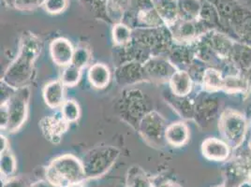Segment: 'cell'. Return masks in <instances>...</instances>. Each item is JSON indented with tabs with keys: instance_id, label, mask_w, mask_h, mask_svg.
I'll list each match as a JSON object with an SVG mask.
<instances>
[{
	"instance_id": "1",
	"label": "cell",
	"mask_w": 251,
	"mask_h": 187,
	"mask_svg": "<svg viewBox=\"0 0 251 187\" xmlns=\"http://www.w3.org/2000/svg\"><path fill=\"white\" fill-rule=\"evenodd\" d=\"M41 52L40 40L31 33L23 36L21 49L3 76L2 82L14 89L25 87L30 81L34 62Z\"/></svg>"
},
{
	"instance_id": "2",
	"label": "cell",
	"mask_w": 251,
	"mask_h": 187,
	"mask_svg": "<svg viewBox=\"0 0 251 187\" xmlns=\"http://www.w3.org/2000/svg\"><path fill=\"white\" fill-rule=\"evenodd\" d=\"M46 181L53 187H73L83 184L86 176L82 161L72 155L53 159L45 170Z\"/></svg>"
},
{
	"instance_id": "3",
	"label": "cell",
	"mask_w": 251,
	"mask_h": 187,
	"mask_svg": "<svg viewBox=\"0 0 251 187\" xmlns=\"http://www.w3.org/2000/svg\"><path fill=\"white\" fill-rule=\"evenodd\" d=\"M119 150L114 146H97L88 151L82 159L86 179H96L104 175L119 156Z\"/></svg>"
},
{
	"instance_id": "4",
	"label": "cell",
	"mask_w": 251,
	"mask_h": 187,
	"mask_svg": "<svg viewBox=\"0 0 251 187\" xmlns=\"http://www.w3.org/2000/svg\"><path fill=\"white\" fill-rule=\"evenodd\" d=\"M126 18H129L130 22L140 27L156 28L164 24L152 0H131L124 16V19Z\"/></svg>"
},
{
	"instance_id": "5",
	"label": "cell",
	"mask_w": 251,
	"mask_h": 187,
	"mask_svg": "<svg viewBox=\"0 0 251 187\" xmlns=\"http://www.w3.org/2000/svg\"><path fill=\"white\" fill-rule=\"evenodd\" d=\"M29 96V89L26 86H25L15 90V92L11 95L8 102L5 103L8 107L10 115L9 125L6 128L8 131L14 132L24 124L27 114V105Z\"/></svg>"
},
{
	"instance_id": "6",
	"label": "cell",
	"mask_w": 251,
	"mask_h": 187,
	"mask_svg": "<svg viewBox=\"0 0 251 187\" xmlns=\"http://www.w3.org/2000/svg\"><path fill=\"white\" fill-rule=\"evenodd\" d=\"M165 120L156 112L147 114L141 121L139 130L143 138L153 145H162L165 132H166Z\"/></svg>"
},
{
	"instance_id": "7",
	"label": "cell",
	"mask_w": 251,
	"mask_h": 187,
	"mask_svg": "<svg viewBox=\"0 0 251 187\" xmlns=\"http://www.w3.org/2000/svg\"><path fill=\"white\" fill-rule=\"evenodd\" d=\"M69 124L70 123L64 119L62 115H50L42 118L40 126L46 140L55 144L60 142L63 134L69 128Z\"/></svg>"
},
{
	"instance_id": "8",
	"label": "cell",
	"mask_w": 251,
	"mask_h": 187,
	"mask_svg": "<svg viewBox=\"0 0 251 187\" xmlns=\"http://www.w3.org/2000/svg\"><path fill=\"white\" fill-rule=\"evenodd\" d=\"M146 79L157 82H165L176 72L175 68L162 58H153L144 65Z\"/></svg>"
},
{
	"instance_id": "9",
	"label": "cell",
	"mask_w": 251,
	"mask_h": 187,
	"mask_svg": "<svg viewBox=\"0 0 251 187\" xmlns=\"http://www.w3.org/2000/svg\"><path fill=\"white\" fill-rule=\"evenodd\" d=\"M223 134L232 144H239L245 133V121L240 115L231 114L223 116L221 121Z\"/></svg>"
},
{
	"instance_id": "10",
	"label": "cell",
	"mask_w": 251,
	"mask_h": 187,
	"mask_svg": "<svg viewBox=\"0 0 251 187\" xmlns=\"http://www.w3.org/2000/svg\"><path fill=\"white\" fill-rule=\"evenodd\" d=\"M50 52L52 61L58 66L67 67L73 62L74 50L71 42L62 38L56 39L51 43Z\"/></svg>"
},
{
	"instance_id": "11",
	"label": "cell",
	"mask_w": 251,
	"mask_h": 187,
	"mask_svg": "<svg viewBox=\"0 0 251 187\" xmlns=\"http://www.w3.org/2000/svg\"><path fill=\"white\" fill-rule=\"evenodd\" d=\"M159 17L164 24L173 25L179 20L177 0H152Z\"/></svg>"
},
{
	"instance_id": "12",
	"label": "cell",
	"mask_w": 251,
	"mask_h": 187,
	"mask_svg": "<svg viewBox=\"0 0 251 187\" xmlns=\"http://www.w3.org/2000/svg\"><path fill=\"white\" fill-rule=\"evenodd\" d=\"M146 79L144 66L139 63H128L121 67L116 72V80L121 84L137 83Z\"/></svg>"
},
{
	"instance_id": "13",
	"label": "cell",
	"mask_w": 251,
	"mask_h": 187,
	"mask_svg": "<svg viewBox=\"0 0 251 187\" xmlns=\"http://www.w3.org/2000/svg\"><path fill=\"white\" fill-rule=\"evenodd\" d=\"M202 153L206 158L213 161H222L229 155V149L225 143L216 139H208L202 144Z\"/></svg>"
},
{
	"instance_id": "14",
	"label": "cell",
	"mask_w": 251,
	"mask_h": 187,
	"mask_svg": "<svg viewBox=\"0 0 251 187\" xmlns=\"http://www.w3.org/2000/svg\"><path fill=\"white\" fill-rule=\"evenodd\" d=\"M196 22H187L178 20L173 25L170 26L173 36L176 40L179 42H187L192 39L196 33L198 27L201 26L200 22L196 23Z\"/></svg>"
},
{
	"instance_id": "15",
	"label": "cell",
	"mask_w": 251,
	"mask_h": 187,
	"mask_svg": "<svg viewBox=\"0 0 251 187\" xmlns=\"http://www.w3.org/2000/svg\"><path fill=\"white\" fill-rule=\"evenodd\" d=\"M179 20L195 22L199 19L201 9V0H177Z\"/></svg>"
},
{
	"instance_id": "16",
	"label": "cell",
	"mask_w": 251,
	"mask_h": 187,
	"mask_svg": "<svg viewBox=\"0 0 251 187\" xmlns=\"http://www.w3.org/2000/svg\"><path fill=\"white\" fill-rule=\"evenodd\" d=\"M43 96L46 104L52 109L62 106L64 103V84L62 82L55 81L48 83L44 88Z\"/></svg>"
},
{
	"instance_id": "17",
	"label": "cell",
	"mask_w": 251,
	"mask_h": 187,
	"mask_svg": "<svg viewBox=\"0 0 251 187\" xmlns=\"http://www.w3.org/2000/svg\"><path fill=\"white\" fill-rule=\"evenodd\" d=\"M131 0H107L106 1V15L113 23H122L126 12L128 10Z\"/></svg>"
},
{
	"instance_id": "18",
	"label": "cell",
	"mask_w": 251,
	"mask_h": 187,
	"mask_svg": "<svg viewBox=\"0 0 251 187\" xmlns=\"http://www.w3.org/2000/svg\"><path fill=\"white\" fill-rule=\"evenodd\" d=\"M125 186L126 187H153L147 172L138 165L128 167L126 175Z\"/></svg>"
},
{
	"instance_id": "19",
	"label": "cell",
	"mask_w": 251,
	"mask_h": 187,
	"mask_svg": "<svg viewBox=\"0 0 251 187\" xmlns=\"http://www.w3.org/2000/svg\"><path fill=\"white\" fill-rule=\"evenodd\" d=\"M188 138V129L183 123H175L169 125L165 132V140L173 146L183 145Z\"/></svg>"
},
{
	"instance_id": "20",
	"label": "cell",
	"mask_w": 251,
	"mask_h": 187,
	"mask_svg": "<svg viewBox=\"0 0 251 187\" xmlns=\"http://www.w3.org/2000/svg\"><path fill=\"white\" fill-rule=\"evenodd\" d=\"M88 79L96 88H104L110 81L109 69L103 64L97 63L90 68L88 71Z\"/></svg>"
},
{
	"instance_id": "21",
	"label": "cell",
	"mask_w": 251,
	"mask_h": 187,
	"mask_svg": "<svg viewBox=\"0 0 251 187\" xmlns=\"http://www.w3.org/2000/svg\"><path fill=\"white\" fill-rule=\"evenodd\" d=\"M170 84L173 93L179 96L188 94L191 90V79L185 71L175 73L170 79Z\"/></svg>"
},
{
	"instance_id": "22",
	"label": "cell",
	"mask_w": 251,
	"mask_h": 187,
	"mask_svg": "<svg viewBox=\"0 0 251 187\" xmlns=\"http://www.w3.org/2000/svg\"><path fill=\"white\" fill-rule=\"evenodd\" d=\"M16 170V161L13 155L9 150H5L1 153L0 158V171L1 176L11 179Z\"/></svg>"
},
{
	"instance_id": "23",
	"label": "cell",
	"mask_w": 251,
	"mask_h": 187,
	"mask_svg": "<svg viewBox=\"0 0 251 187\" xmlns=\"http://www.w3.org/2000/svg\"><path fill=\"white\" fill-rule=\"evenodd\" d=\"M131 39V30L124 23H116L113 28V40L117 45H125Z\"/></svg>"
},
{
	"instance_id": "24",
	"label": "cell",
	"mask_w": 251,
	"mask_h": 187,
	"mask_svg": "<svg viewBox=\"0 0 251 187\" xmlns=\"http://www.w3.org/2000/svg\"><path fill=\"white\" fill-rule=\"evenodd\" d=\"M44 1L45 0H5L10 8L22 11L35 10L43 5Z\"/></svg>"
},
{
	"instance_id": "25",
	"label": "cell",
	"mask_w": 251,
	"mask_h": 187,
	"mask_svg": "<svg viewBox=\"0 0 251 187\" xmlns=\"http://www.w3.org/2000/svg\"><path fill=\"white\" fill-rule=\"evenodd\" d=\"M61 115L66 121L73 123L79 119L80 116V108L74 100L64 101L61 109Z\"/></svg>"
},
{
	"instance_id": "26",
	"label": "cell",
	"mask_w": 251,
	"mask_h": 187,
	"mask_svg": "<svg viewBox=\"0 0 251 187\" xmlns=\"http://www.w3.org/2000/svg\"><path fill=\"white\" fill-rule=\"evenodd\" d=\"M81 77V69L74 66V64H70L66 67L62 74L61 82L66 86H74L79 82Z\"/></svg>"
},
{
	"instance_id": "27",
	"label": "cell",
	"mask_w": 251,
	"mask_h": 187,
	"mask_svg": "<svg viewBox=\"0 0 251 187\" xmlns=\"http://www.w3.org/2000/svg\"><path fill=\"white\" fill-rule=\"evenodd\" d=\"M203 83L207 89L214 90L222 87L224 82L217 70H207L203 74Z\"/></svg>"
},
{
	"instance_id": "28",
	"label": "cell",
	"mask_w": 251,
	"mask_h": 187,
	"mask_svg": "<svg viewBox=\"0 0 251 187\" xmlns=\"http://www.w3.org/2000/svg\"><path fill=\"white\" fill-rule=\"evenodd\" d=\"M69 0H45L44 1V9L47 12L52 14L61 13L68 7Z\"/></svg>"
},
{
	"instance_id": "29",
	"label": "cell",
	"mask_w": 251,
	"mask_h": 187,
	"mask_svg": "<svg viewBox=\"0 0 251 187\" xmlns=\"http://www.w3.org/2000/svg\"><path fill=\"white\" fill-rule=\"evenodd\" d=\"M89 58H90V53L86 49L78 48L77 50L74 51V58H73L72 64H74V66H76L82 70L87 65V63L89 61Z\"/></svg>"
},
{
	"instance_id": "30",
	"label": "cell",
	"mask_w": 251,
	"mask_h": 187,
	"mask_svg": "<svg viewBox=\"0 0 251 187\" xmlns=\"http://www.w3.org/2000/svg\"><path fill=\"white\" fill-rule=\"evenodd\" d=\"M31 185L28 184V182L22 177H12L11 179H8L2 187H30Z\"/></svg>"
},
{
	"instance_id": "31",
	"label": "cell",
	"mask_w": 251,
	"mask_h": 187,
	"mask_svg": "<svg viewBox=\"0 0 251 187\" xmlns=\"http://www.w3.org/2000/svg\"><path fill=\"white\" fill-rule=\"evenodd\" d=\"M10 121L9 110L6 104H1V117H0V125L1 128H7Z\"/></svg>"
},
{
	"instance_id": "32",
	"label": "cell",
	"mask_w": 251,
	"mask_h": 187,
	"mask_svg": "<svg viewBox=\"0 0 251 187\" xmlns=\"http://www.w3.org/2000/svg\"><path fill=\"white\" fill-rule=\"evenodd\" d=\"M84 2H89L91 6H93L94 8H99L102 7L104 9L105 13H106V1L107 0H82Z\"/></svg>"
},
{
	"instance_id": "33",
	"label": "cell",
	"mask_w": 251,
	"mask_h": 187,
	"mask_svg": "<svg viewBox=\"0 0 251 187\" xmlns=\"http://www.w3.org/2000/svg\"><path fill=\"white\" fill-rule=\"evenodd\" d=\"M30 187H53L51 184H49L47 181H39L35 184H32Z\"/></svg>"
},
{
	"instance_id": "34",
	"label": "cell",
	"mask_w": 251,
	"mask_h": 187,
	"mask_svg": "<svg viewBox=\"0 0 251 187\" xmlns=\"http://www.w3.org/2000/svg\"><path fill=\"white\" fill-rule=\"evenodd\" d=\"M157 187H181L178 186L177 184L171 182V181H165V182H161L160 184H158Z\"/></svg>"
},
{
	"instance_id": "35",
	"label": "cell",
	"mask_w": 251,
	"mask_h": 187,
	"mask_svg": "<svg viewBox=\"0 0 251 187\" xmlns=\"http://www.w3.org/2000/svg\"><path fill=\"white\" fill-rule=\"evenodd\" d=\"M0 143H1V153L4 152L5 150H7V139L4 137V136H1L0 138Z\"/></svg>"
},
{
	"instance_id": "36",
	"label": "cell",
	"mask_w": 251,
	"mask_h": 187,
	"mask_svg": "<svg viewBox=\"0 0 251 187\" xmlns=\"http://www.w3.org/2000/svg\"><path fill=\"white\" fill-rule=\"evenodd\" d=\"M236 1H238L239 3L247 8H249V7L251 8V0H236Z\"/></svg>"
},
{
	"instance_id": "37",
	"label": "cell",
	"mask_w": 251,
	"mask_h": 187,
	"mask_svg": "<svg viewBox=\"0 0 251 187\" xmlns=\"http://www.w3.org/2000/svg\"><path fill=\"white\" fill-rule=\"evenodd\" d=\"M240 187H251V184H250V183H247V184H245V185L241 186Z\"/></svg>"
},
{
	"instance_id": "38",
	"label": "cell",
	"mask_w": 251,
	"mask_h": 187,
	"mask_svg": "<svg viewBox=\"0 0 251 187\" xmlns=\"http://www.w3.org/2000/svg\"><path fill=\"white\" fill-rule=\"evenodd\" d=\"M86 187V186H84V185H83V184H81V185H78V186H75V187Z\"/></svg>"
},
{
	"instance_id": "39",
	"label": "cell",
	"mask_w": 251,
	"mask_h": 187,
	"mask_svg": "<svg viewBox=\"0 0 251 187\" xmlns=\"http://www.w3.org/2000/svg\"><path fill=\"white\" fill-rule=\"evenodd\" d=\"M116 187H126V186H123V185H119V186H117Z\"/></svg>"
},
{
	"instance_id": "40",
	"label": "cell",
	"mask_w": 251,
	"mask_h": 187,
	"mask_svg": "<svg viewBox=\"0 0 251 187\" xmlns=\"http://www.w3.org/2000/svg\"></svg>"
}]
</instances>
